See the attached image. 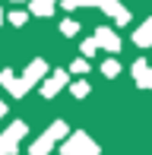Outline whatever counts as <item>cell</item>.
Returning a JSON list of instances; mask_svg holds the SVG:
<instances>
[{
	"instance_id": "8",
	"label": "cell",
	"mask_w": 152,
	"mask_h": 155,
	"mask_svg": "<svg viewBox=\"0 0 152 155\" xmlns=\"http://www.w3.org/2000/svg\"><path fill=\"white\" fill-rule=\"evenodd\" d=\"M101 70H105L108 76H114V73H117V63H114V60H108V63H105V67H101Z\"/></svg>"
},
{
	"instance_id": "9",
	"label": "cell",
	"mask_w": 152,
	"mask_h": 155,
	"mask_svg": "<svg viewBox=\"0 0 152 155\" xmlns=\"http://www.w3.org/2000/svg\"><path fill=\"white\" fill-rule=\"evenodd\" d=\"M73 73H86V60H76L73 63Z\"/></svg>"
},
{
	"instance_id": "11",
	"label": "cell",
	"mask_w": 152,
	"mask_h": 155,
	"mask_svg": "<svg viewBox=\"0 0 152 155\" xmlns=\"http://www.w3.org/2000/svg\"><path fill=\"white\" fill-rule=\"evenodd\" d=\"M76 32V22H64V35H73Z\"/></svg>"
},
{
	"instance_id": "1",
	"label": "cell",
	"mask_w": 152,
	"mask_h": 155,
	"mask_svg": "<svg viewBox=\"0 0 152 155\" xmlns=\"http://www.w3.org/2000/svg\"><path fill=\"white\" fill-rule=\"evenodd\" d=\"M64 152H67V155H95V146L89 143V139L82 136V133H79L76 139H70V143L64 146Z\"/></svg>"
},
{
	"instance_id": "2",
	"label": "cell",
	"mask_w": 152,
	"mask_h": 155,
	"mask_svg": "<svg viewBox=\"0 0 152 155\" xmlns=\"http://www.w3.org/2000/svg\"><path fill=\"white\" fill-rule=\"evenodd\" d=\"M133 73H136V86H140V89H149L152 86V70L146 67V60H136L133 63Z\"/></svg>"
},
{
	"instance_id": "3",
	"label": "cell",
	"mask_w": 152,
	"mask_h": 155,
	"mask_svg": "<svg viewBox=\"0 0 152 155\" xmlns=\"http://www.w3.org/2000/svg\"><path fill=\"white\" fill-rule=\"evenodd\" d=\"M95 41H98V45H105L108 51H117V35H114V32H108V29H98Z\"/></svg>"
},
{
	"instance_id": "7",
	"label": "cell",
	"mask_w": 152,
	"mask_h": 155,
	"mask_svg": "<svg viewBox=\"0 0 152 155\" xmlns=\"http://www.w3.org/2000/svg\"><path fill=\"white\" fill-rule=\"evenodd\" d=\"M86 92H89L86 82H76V86H73V95H86Z\"/></svg>"
},
{
	"instance_id": "6",
	"label": "cell",
	"mask_w": 152,
	"mask_h": 155,
	"mask_svg": "<svg viewBox=\"0 0 152 155\" xmlns=\"http://www.w3.org/2000/svg\"><path fill=\"white\" fill-rule=\"evenodd\" d=\"M54 10V0H35L32 3V13H38V16H45V13Z\"/></svg>"
},
{
	"instance_id": "10",
	"label": "cell",
	"mask_w": 152,
	"mask_h": 155,
	"mask_svg": "<svg viewBox=\"0 0 152 155\" xmlns=\"http://www.w3.org/2000/svg\"><path fill=\"white\" fill-rule=\"evenodd\" d=\"M82 54H95V41H86V45H82Z\"/></svg>"
},
{
	"instance_id": "5",
	"label": "cell",
	"mask_w": 152,
	"mask_h": 155,
	"mask_svg": "<svg viewBox=\"0 0 152 155\" xmlns=\"http://www.w3.org/2000/svg\"><path fill=\"white\" fill-rule=\"evenodd\" d=\"M64 82H67V73H54V79H51V82L45 86V95H54V92H57L60 86H64Z\"/></svg>"
},
{
	"instance_id": "4",
	"label": "cell",
	"mask_w": 152,
	"mask_h": 155,
	"mask_svg": "<svg viewBox=\"0 0 152 155\" xmlns=\"http://www.w3.org/2000/svg\"><path fill=\"white\" fill-rule=\"evenodd\" d=\"M136 45H143V48L152 45V19H149V22H143V29L136 32Z\"/></svg>"
},
{
	"instance_id": "12",
	"label": "cell",
	"mask_w": 152,
	"mask_h": 155,
	"mask_svg": "<svg viewBox=\"0 0 152 155\" xmlns=\"http://www.w3.org/2000/svg\"><path fill=\"white\" fill-rule=\"evenodd\" d=\"M3 111H6V108H3V104H0V114H3Z\"/></svg>"
}]
</instances>
